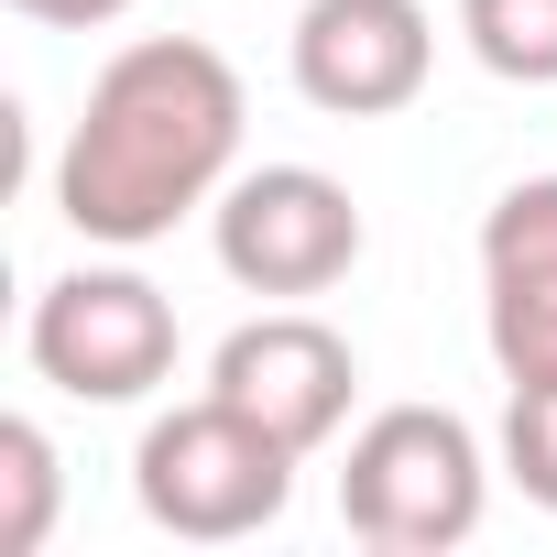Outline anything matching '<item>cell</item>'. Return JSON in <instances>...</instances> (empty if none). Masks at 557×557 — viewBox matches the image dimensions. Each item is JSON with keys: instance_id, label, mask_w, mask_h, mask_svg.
<instances>
[{"instance_id": "cell-1", "label": "cell", "mask_w": 557, "mask_h": 557, "mask_svg": "<svg viewBox=\"0 0 557 557\" xmlns=\"http://www.w3.org/2000/svg\"><path fill=\"white\" fill-rule=\"evenodd\" d=\"M240 66L197 34H143L99 66L66 153H55V219L99 251H143L175 219L219 208L240 175Z\"/></svg>"}, {"instance_id": "cell-2", "label": "cell", "mask_w": 557, "mask_h": 557, "mask_svg": "<svg viewBox=\"0 0 557 557\" xmlns=\"http://www.w3.org/2000/svg\"><path fill=\"white\" fill-rule=\"evenodd\" d=\"M481 503H492V459H481L470 416H448V405H383L339 459V524L383 557L470 546Z\"/></svg>"}, {"instance_id": "cell-3", "label": "cell", "mask_w": 557, "mask_h": 557, "mask_svg": "<svg viewBox=\"0 0 557 557\" xmlns=\"http://www.w3.org/2000/svg\"><path fill=\"white\" fill-rule=\"evenodd\" d=\"M132 492H143V513H153L164 535H186V546H240V535H262L273 513L296 503V448L273 437L262 416H240L230 394H197V405H175V416L143 426Z\"/></svg>"}, {"instance_id": "cell-4", "label": "cell", "mask_w": 557, "mask_h": 557, "mask_svg": "<svg viewBox=\"0 0 557 557\" xmlns=\"http://www.w3.org/2000/svg\"><path fill=\"white\" fill-rule=\"evenodd\" d=\"M208 240H219V273L240 296L307 307L361 262V197L339 175H318V164H251V175L219 186Z\"/></svg>"}, {"instance_id": "cell-5", "label": "cell", "mask_w": 557, "mask_h": 557, "mask_svg": "<svg viewBox=\"0 0 557 557\" xmlns=\"http://www.w3.org/2000/svg\"><path fill=\"white\" fill-rule=\"evenodd\" d=\"M34 372L77 405H143L164 372H175V307L153 273L132 262H77L34 296V329H23Z\"/></svg>"}, {"instance_id": "cell-6", "label": "cell", "mask_w": 557, "mask_h": 557, "mask_svg": "<svg viewBox=\"0 0 557 557\" xmlns=\"http://www.w3.org/2000/svg\"><path fill=\"white\" fill-rule=\"evenodd\" d=\"M208 394H230L240 416H262L273 437H285V448L307 459V448H329V437L350 426L361 361H350V339H339L329 318H307V307H273V318H251V329H230V339H219V361H208Z\"/></svg>"}, {"instance_id": "cell-7", "label": "cell", "mask_w": 557, "mask_h": 557, "mask_svg": "<svg viewBox=\"0 0 557 557\" xmlns=\"http://www.w3.org/2000/svg\"><path fill=\"white\" fill-rule=\"evenodd\" d=\"M426 66H437L426 0H307V12H296V88L329 121L416 110Z\"/></svg>"}, {"instance_id": "cell-8", "label": "cell", "mask_w": 557, "mask_h": 557, "mask_svg": "<svg viewBox=\"0 0 557 557\" xmlns=\"http://www.w3.org/2000/svg\"><path fill=\"white\" fill-rule=\"evenodd\" d=\"M481 339L503 383H557V175H524L481 219Z\"/></svg>"}, {"instance_id": "cell-9", "label": "cell", "mask_w": 557, "mask_h": 557, "mask_svg": "<svg viewBox=\"0 0 557 557\" xmlns=\"http://www.w3.org/2000/svg\"><path fill=\"white\" fill-rule=\"evenodd\" d=\"M459 34L503 88H557V0H459Z\"/></svg>"}, {"instance_id": "cell-10", "label": "cell", "mask_w": 557, "mask_h": 557, "mask_svg": "<svg viewBox=\"0 0 557 557\" xmlns=\"http://www.w3.org/2000/svg\"><path fill=\"white\" fill-rule=\"evenodd\" d=\"M55 437L34 416H0V557H34L55 535Z\"/></svg>"}, {"instance_id": "cell-11", "label": "cell", "mask_w": 557, "mask_h": 557, "mask_svg": "<svg viewBox=\"0 0 557 557\" xmlns=\"http://www.w3.org/2000/svg\"><path fill=\"white\" fill-rule=\"evenodd\" d=\"M503 470H513L524 503L557 513V383H513V405H503Z\"/></svg>"}, {"instance_id": "cell-12", "label": "cell", "mask_w": 557, "mask_h": 557, "mask_svg": "<svg viewBox=\"0 0 557 557\" xmlns=\"http://www.w3.org/2000/svg\"><path fill=\"white\" fill-rule=\"evenodd\" d=\"M23 23H55V34H99V23H121L132 0H12Z\"/></svg>"}]
</instances>
